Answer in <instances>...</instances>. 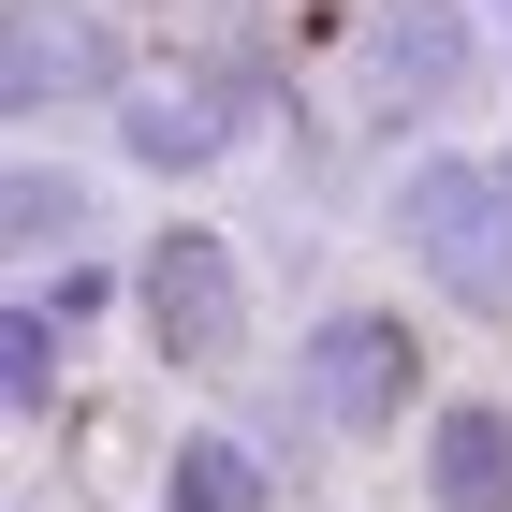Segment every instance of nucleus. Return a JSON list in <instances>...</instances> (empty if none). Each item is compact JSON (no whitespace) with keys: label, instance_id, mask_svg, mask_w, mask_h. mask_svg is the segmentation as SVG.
Listing matches in <instances>:
<instances>
[{"label":"nucleus","instance_id":"obj_9","mask_svg":"<svg viewBox=\"0 0 512 512\" xmlns=\"http://www.w3.org/2000/svg\"><path fill=\"white\" fill-rule=\"evenodd\" d=\"M74 220H88V191L59 176V161H0V249H15V264L74 249Z\"/></svg>","mask_w":512,"mask_h":512},{"label":"nucleus","instance_id":"obj_8","mask_svg":"<svg viewBox=\"0 0 512 512\" xmlns=\"http://www.w3.org/2000/svg\"><path fill=\"white\" fill-rule=\"evenodd\" d=\"M278 498V469L249 454L235 425H205V439H176V469H161V512H264Z\"/></svg>","mask_w":512,"mask_h":512},{"label":"nucleus","instance_id":"obj_4","mask_svg":"<svg viewBox=\"0 0 512 512\" xmlns=\"http://www.w3.org/2000/svg\"><path fill=\"white\" fill-rule=\"evenodd\" d=\"M0 103H15V118H74V103L118 118V103H132L118 30H103L88 0H15V15H0Z\"/></svg>","mask_w":512,"mask_h":512},{"label":"nucleus","instance_id":"obj_3","mask_svg":"<svg viewBox=\"0 0 512 512\" xmlns=\"http://www.w3.org/2000/svg\"><path fill=\"white\" fill-rule=\"evenodd\" d=\"M132 308H147V352H161V366H235V337H249V264H235V235L161 220V235L132 249Z\"/></svg>","mask_w":512,"mask_h":512},{"label":"nucleus","instance_id":"obj_2","mask_svg":"<svg viewBox=\"0 0 512 512\" xmlns=\"http://www.w3.org/2000/svg\"><path fill=\"white\" fill-rule=\"evenodd\" d=\"M337 103L366 132H425L439 103H469V0H366L337 44Z\"/></svg>","mask_w":512,"mask_h":512},{"label":"nucleus","instance_id":"obj_6","mask_svg":"<svg viewBox=\"0 0 512 512\" xmlns=\"http://www.w3.org/2000/svg\"><path fill=\"white\" fill-rule=\"evenodd\" d=\"M220 147H235V88H220V59H205V74H132L118 161H147V176H205Z\"/></svg>","mask_w":512,"mask_h":512},{"label":"nucleus","instance_id":"obj_5","mask_svg":"<svg viewBox=\"0 0 512 512\" xmlns=\"http://www.w3.org/2000/svg\"><path fill=\"white\" fill-rule=\"evenodd\" d=\"M308 410L352 425V439L410 425V410H425V337H410L395 308H337V322L308 337Z\"/></svg>","mask_w":512,"mask_h":512},{"label":"nucleus","instance_id":"obj_7","mask_svg":"<svg viewBox=\"0 0 512 512\" xmlns=\"http://www.w3.org/2000/svg\"><path fill=\"white\" fill-rule=\"evenodd\" d=\"M425 512H512V410L498 395L425 410Z\"/></svg>","mask_w":512,"mask_h":512},{"label":"nucleus","instance_id":"obj_10","mask_svg":"<svg viewBox=\"0 0 512 512\" xmlns=\"http://www.w3.org/2000/svg\"><path fill=\"white\" fill-rule=\"evenodd\" d=\"M59 337H74L59 308H0V395H15V410L59 395Z\"/></svg>","mask_w":512,"mask_h":512},{"label":"nucleus","instance_id":"obj_1","mask_svg":"<svg viewBox=\"0 0 512 512\" xmlns=\"http://www.w3.org/2000/svg\"><path fill=\"white\" fill-rule=\"evenodd\" d=\"M395 249L425 264L439 308L512 322V161H425L395 191Z\"/></svg>","mask_w":512,"mask_h":512}]
</instances>
